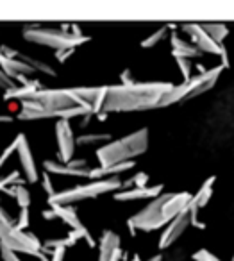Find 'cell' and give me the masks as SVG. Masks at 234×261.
<instances>
[{"instance_id":"3","label":"cell","mask_w":234,"mask_h":261,"mask_svg":"<svg viewBox=\"0 0 234 261\" xmlns=\"http://www.w3.org/2000/svg\"><path fill=\"white\" fill-rule=\"evenodd\" d=\"M18 149H20V158H22L23 168H25L27 175H29V181L34 182L38 179L36 167H34V161H33V158H31V150H29V147H27L25 138H23V136H20V145H18Z\"/></svg>"},{"instance_id":"4","label":"cell","mask_w":234,"mask_h":261,"mask_svg":"<svg viewBox=\"0 0 234 261\" xmlns=\"http://www.w3.org/2000/svg\"><path fill=\"white\" fill-rule=\"evenodd\" d=\"M9 193H11V195L15 193L16 199L20 200V204H22L23 207H25L27 204H29V193H27V192H25V188H22V186H16L15 190H9Z\"/></svg>"},{"instance_id":"1","label":"cell","mask_w":234,"mask_h":261,"mask_svg":"<svg viewBox=\"0 0 234 261\" xmlns=\"http://www.w3.org/2000/svg\"><path fill=\"white\" fill-rule=\"evenodd\" d=\"M27 36L33 38V40H38L41 43H47V45H56V47H63V48H68L72 45L77 43L75 38L68 36L65 33H56V31H47V29H34L29 31Z\"/></svg>"},{"instance_id":"5","label":"cell","mask_w":234,"mask_h":261,"mask_svg":"<svg viewBox=\"0 0 234 261\" xmlns=\"http://www.w3.org/2000/svg\"><path fill=\"white\" fill-rule=\"evenodd\" d=\"M2 252H4V259H6V261H20L18 257H16L15 254H13V250L4 249V250H2Z\"/></svg>"},{"instance_id":"6","label":"cell","mask_w":234,"mask_h":261,"mask_svg":"<svg viewBox=\"0 0 234 261\" xmlns=\"http://www.w3.org/2000/svg\"><path fill=\"white\" fill-rule=\"evenodd\" d=\"M0 84H4V86H11V83H9V79L6 75H2L0 73Z\"/></svg>"},{"instance_id":"2","label":"cell","mask_w":234,"mask_h":261,"mask_svg":"<svg viewBox=\"0 0 234 261\" xmlns=\"http://www.w3.org/2000/svg\"><path fill=\"white\" fill-rule=\"evenodd\" d=\"M58 140H59V149H61V156L65 161H68L72 158V130L66 125V122H61L58 125Z\"/></svg>"}]
</instances>
